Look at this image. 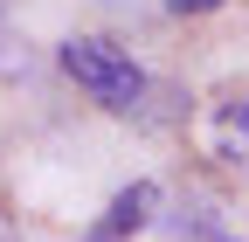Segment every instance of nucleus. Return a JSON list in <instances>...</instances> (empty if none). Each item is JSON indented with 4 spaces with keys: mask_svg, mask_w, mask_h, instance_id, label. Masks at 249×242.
Listing matches in <instances>:
<instances>
[{
    "mask_svg": "<svg viewBox=\"0 0 249 242\" xmlns=\"http://www.w3.org/2000/svg\"><path fill=\"white\" fill-rule=\"evenodd\" d=\"M62 76H70L76 90H90L104 111H139L145 104V69L132 63V49H118L104 35H70L62 42Z\"/></svg>",
    "mask_w": 249,
    "mask_h": 242,
    "instance_id": "obj_1",
    "label": "nucleus"
},
{
    "mask_svg": "<svg viewBox=\"0 0 249 242\" xmlns=\"http://www.w3.org/2000/svg\"><path fill=\"white\" fill-rule=\"evenodd\" d=\"M201 132H208V153L222 159V166L249 173V97H229V104H214Z\"/></svg>",
    "mask_w": 249,
    "mask_h": 242,
    "instance_id": "obj_2",
    "label": "nucleus"
},
{
    "mask_svg": "<svg viewBox=\"0 0 249 242\" xmlns=\"http://www.w3.org/2000/svg\"><path fill=\"white\" fill-rule=\"evenodd\" d=\"M152 215H160V187H152V180H132V187L104 207V222L90 228V242H124V235H139Z\"/></svg>",
    "mask_w": 249,
    "mask_h": 242,
    "instance_id": "obj_3",
    "label": "nucleus"
},
{
    "mask_svg": "<svg viewBox=\"0 0 249 242\" xmlns=\"http://www.w3.org/2000/svg\"><path fill=\"white\" fill-rule=\"evenodd\" d=\"M214 215H222V207H208V201L180 207V215H173V235H180V242H235V235L214 222Z\"/></svg>",
    "mask_w": 249,
    "mask_h": 242,
    "instance_id": "obj_4",
    "label": "nucleus"
},
{
    "mask_svg": "<svg viewBox=\"0 0 249 242\" xmlns=\"http://www.w3.org/2000/svg\"><path fill=\"white\" fill-rule=\"evenodd\" d=\"M214 7H229V0H166V14H214Z\"/></svg>",
    "mask_w": 249,
    "mask_h": 242,
    "instance_id": "obj_5",
    "label": "nucleus"
},
{
    "mask_svg": "<svg viewBox=\"0 0 249 242\" xmlns=\"http://www.w3.org/2000/svg\"><path fill=\"white\" fill-rule=\"evenodd\" d=\"M0 242H14V228H7V222H0Z\"/></svg>",
    "mask_w": 249,
    "mask_h": 242,
    "instance_id": "obj_6",
    "label": "nucleus"
}]
</instances>
